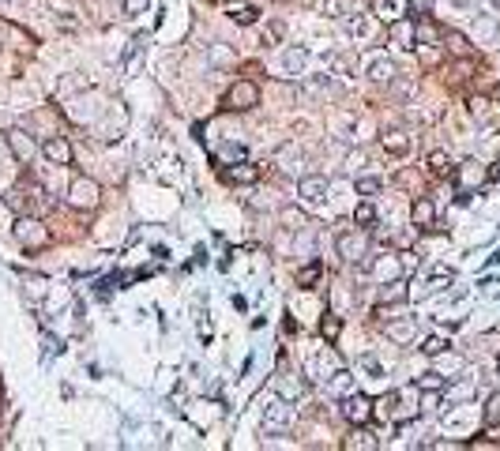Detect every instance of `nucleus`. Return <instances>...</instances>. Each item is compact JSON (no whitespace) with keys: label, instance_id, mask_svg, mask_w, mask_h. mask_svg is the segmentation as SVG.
Segmentation results:
<instances>
[{"label":"nucleus","instance_id":"f257e3e1","mask_svg":"<svg viewBox=\"0 0 500 451\" xmlns=\"http://www.w3.org/2000/svg\"><path fill=\"white\" fill-rule=\"evenodd\" d=\"M4 204L12 207V211H19V215H38V211H45V207H49V204H45V199H42V188L34 185V181H23V185L8 188Z\"/></svg>","mask_w":500,"mask_h":451},{"label":"nucleus","instance_id":"f03ea898","mask_svg":"<svg viewBox=\"0 0 500 451\" xmlns=\"http://www.w3.org/2000/svg\"><path fill=\"white\" fill-rule=\"evenodd\" d=\"M15 241L31 248V252H38V248L49 245V226H42L38 215H19L15 218Z\"/></svg>","mask_w":500,"mask_h":451},{"label":"nucleus","instance_id":"7ed1b4c3","mask_svg":"<svg viewBox=\"0 0 500 451\" xmlns=\"http://www.w3.org/2000/svg\"><path fill=\"white\" fill-rule=\"evenodd\" d=\"M489 181V170H485V162H478V158H467L459 165V173H455V185H459V204H467L470 199V192L481 188Z\"/></svg>","mask_w":500,"mask_h":451},{"label":"nucleus","instance_id":"20e7f679","mask_svg":"<svg viewBox=\"0 0 500 451\" xmlns=\"http://www.w3.org/2000/svg\"><path fill=\"white\" fill-rule=\"evenodd\" d=\"M222 106H226L229 113H248V109L260 106V87H256L252 79H241V83H234V87L226 90V102Z\"/></svg>","mask_w":500,"mask_h":451},{"label":"nucleus","instance_id":"39448f33","mask_svg":"<svg viewBox=\"0 0 500 451\" xmlns=\"http://www.w3.org/2000/svg\"><path fill=\"white\" fill-rule=\"evenodd\" d=\"M98 199H102L98 181H90V177H76V181L68 185V204L76 207V211H95V207H98Z\"/></svg>","mask_w":500,"mask_h":451},{"label":"nucleus","instance_id":"423d86ee","mask_svg":"<svg viewBox=\"0 0 500 451\" xmlns=\"http://www.w3.org/2000/svg\"><path fill=\"white\" fill-rule=\"evenodd\" d=\"M342 418L350 421V425H365L369 418H373V399L361 391H350L342 395Z\"/></svg>","mask_w":500,"mask_h":451},{"label":"nucleus","instance_id":"0eeeda50","mask_svg":"<svg viewBox=\"0 0 500 451\" xmlns=\"http://www.w3.org/2000/svg\"><path fill=\"white\" fill-rule=\"evenodd\" d=\"M365 76L373 79V83H395V60L387 57V53H369L365 57Z\"/></svg>","mask_w":500,"mask_h":451},{"label":"nucleus","instance_id":"6e6552de","mask_svg":"<svg viewBox=\"0 0 500 451\" xmlns=\"http://www.w3.org/2000/svg\"><path fill=\"white\" fill-rule=\"evenodd\" d=\"M222 177H226L229 185H256V181L264 177V165H256V162H234V165H226Z\"/></svg>","mask_w":500,"mask_h":451},{"label":"nucleus","instance_id":"1a4fd4ad","mask_svg":"<svg viewBox=\"0 0 500 451\" xmlns=\"http://www.w3.org/2000/svg\"><path fill=\"white\" fill-rule=\"evenodd\" d=\"M335 248H339L342 260H361L365 248H369V241H365V233H357V229H346V233H339Z\"/></svg>","mask_w":500,"mask_h":451},{"label":"nucleus","instance_id":"9d476101","mask_svg":"<svg viewBox=\"0 0 500 451\" xmlns=\"http://www.w3.org/2000/svg\"><path fill=\"white\" fill-rule=\"evenodd\" d=\"M8 147H12V154L26 165H31V158L38 154V147H34V140L23 132V128H12V132H8Z\"/></svg>","mask_w":500,"mask_h":451},{"label":"nucleus","instance_id":"9b49d317","mask_svg":"<svg viewBox=\"0 0 500 451\" xmlns=\"http://www.w3.org/2000/svg\"><path fill=\"white\" fill-rule=\"evenodd\" d=\"M298 196L305 204H323V199H328V177H301Z\"/></svg>","mask_w":500,"mask_h":451},{"label":"nucleus","instance_id":"f8f14e48","mask_svg":"<svg viewBox=\"0 0 500 451\" xmlns=\"http://www.w3.org/2000/svg\"><path fill=\"white\" fill-rule=\"evenodd\" d=\"M42 154L49 158L53 165H72V143L64 136H53V140L42 143Z\"/></svg>","mask_w":500,"mask_h":451},{"label":"nucleus","instance_id":"ddd939ff","mask_svg":"<svg viewBox=\"0 0 500 451\" xmlns=\"http://www.w3.org/2000/svg\"><path fill=\"white\" fill-rule=\"evenodd\" d=\"M387 38L399 45V49H418V38H414V23H410V19L387 23Z\"/></svg>","mask_w":500,"mask_h":451},{"label":"nucleus","instance_id":"4468645a","mask_svg":"<svg viewBox=\"0 0 500 451\" xmlns=\"http://www.w3.org/2000/svg\"><path fill=\"white\" fill-rule=\"evenodd\" d=\"M361 267H365V271H373V274H376V279H380V282H392V279H399V271H403L395 256H380V260H365Z\"/></svg>","mask_w":500,"mask_h":451},{"label":"nucleus","instance_id":"2eb2a0df","mask_svg":"<svg viewBox=\"0 0 500 451\" xmlns=\"http://www.w3.org/2000/svg\"><path fill=\"white\" fill-rule=\"evenodd\" d=\"M410 222H414V229H433L437 226V207H433V199H414Z\"/></svg>","mask_w":500,"mask_h":451},{"label":"nucleus","instance_id":"dca6fc26","mask_svg":"<svg viewBox=\"0 0 500 451\" xmlns=\"http://www.w3.org/2000/svg\"><path fill=\"white\" fill-rule=\"evenodd\" d=\"M406 4L410 0H369V8H373V15H380L384 23H395L406 15Z\"/></svg>","mask_w":500,"mask_h":451},{"label":"nucleus","instance_id":"f3484780","mask_svg":"<svg viewBox=\"0 0 500 451\" xmlns=\"http://www.w3.org/2000/svg\"><path fill=\"white\" fill-rule=\"evenodd\" d=\"M406 297H410V286H406L403 279L380 282V309H387V305H403Z\"/></svg>","mask_w":500,"mask_h":451},{"label":"nucleus","instance_id":"a211bd4d","mask_svg":"<svg viewBox=\"0 0 500 451\" xmlns=\"http://www.w3.org/2000/svg\"><path fill=\"white\" fill-rule=\"evenodd\" d=\"M275 395L286 402H298L301 395H305V380H298V376H290V372H282L279 380H275Z\"/></svg>","mask_w":500,"mask_h":451},{"label":"nucleus","instance_id":"6ab92c4d","mask_svg":"<svg viewBox=\"0 0 500 451\" xmlns=\"http://www.w3.org/2000/svg\"><path fill=\"white\" fill-rule=\"evenodd\" d=\"M414 38H418V45H437L444 38V31L429 19V15H418V23H414Z\"/></svg>","mask_w":500,"mask_h":451},{"label":"nucleus","instance_id":"aec40b11","mask_svg":"<svg viewBox=\"0 0 500 451\" xmlns=\"http://www.w3.org/2000/svg\"><path fill=\"white\" fill-rule=\"evenodd\" d=\"M286 421H290V407H286V399H279L275 407L264 410V429L275 432V429H286Z\"/></svg>","mask_w":500,"mask_h":451},{"label":"nucleus","instance_id":"412c9836","mask_svg":"<svg viewBox=\"0 0 500 451\" xmlns=\"http://www.w3.org/2000/svg\"><path fill=\"white\" fill-rule=\"evenodd\" d=\"M384 151L392 154V158H403V154H410V136L406 132H384Z\"/></svg>","mask_w":500,"mask_h":451},{"label":"nucleus","instance_id":"4be33fe9","mask_svg":"<svg viewBox=\"0 0 500 451\" xmlns=\"http://www.w3.org/2000/svg\"><path fill=\"white\" fill-rule=\"evenodd\" d=\"M387 331V338H392V343H410L414 335H418V324H414V320H395V324H387L384 327Z\"/></svg>","mask_w":500,"mask_h":451},{"label":"nucleus","instance_id":"5701e85b","mask_svg":"<svg viewBox=\"0 0 500 451\" xmlns=\"http://www.w3.org/2000/svg\"><path fill=\"white\" fill-rule=\"evenodd\" d=\"M143 45H147V34H136V38H132V42H128L124 57H120V68H124V72H128V76H136V60H140Z\"/></svg>","mask_w":500,"mask_h":451},{"label":"nucleus","instance_id":"b1692460","mask_svg":"<svg viewBox=\"0 0 500 451\" xmlns=\"http://www.w3.org/2000/svg\"><path fill=\"white\" fill-rule=\"evenodd\" d=\"M215 162H218V165L245 162V143H218V147H215Z\"/></svg>","mask_w":500,"mask_h":451},{"label":"nucleus","instance_id":"393cba45","mask_svg":"<svg viewBox=\"0 0 500 451\" xmlns=\"http://www.w3.org/2000/svg\"><path fill=\"white\" fill-rule=\"evenodd\" d=\"M425 165H429V173L433 177H451V158H448V151H429V158H425Z\"/></svg>","mask_w":500,"mask_h":451},{"label":"nucleus","instance_id":"a878e982","mask_svg":"<svg viewBox=\"0 0 500 451\" xmlns=\"http://www.w3.org/2000/svg\"><path fill=\"white\" fill-rule=\"evenodd\" d=\"M346 34L354 42H365L369 34H373V23H369L365 15H346Z\"/></svg>","mask_w":500,"mask_h":451},{"label":"nucleus","instance_id":"bb28decb","mask_svg":"<svg viewBox=\"0 0 500 451\" xmlns=\"http://www.w3.org/2000/svg\"><path fill=\"white\" fill-rule=\"evenodd\" d=\"M305 64H309V53H305V49H286V57H282L286 76H301Z\"/></svg>","mask_w":500,"mask_h":451},{"label":"nucleus","instance_id":"cd10ccee","mask_svg":"<svg viewBox=\"0 0 500 451\" xmlns=\"http://www.w3.org/2000/svg\"><path fill=\"white\" fill-rule=\"evenodd\" d=\"M448 380H451V376H444V372H437V369H429V372H421V376H418V391H444V388H448Z\"/></svg>","mask_w":500,"mask_h":451},{"label":"nucleus","instance_id":"c85d7f7f","mask_svg":"<svg viewBox=\"0 0 500 451\" xmlns=\"http://www.w3.org/2000/svg\"><path fill=\"white\" fill-rule=\"evenodd\" d=\"M282 222H286V229H298V233H305L312 222H309V215L305 211H298V207H282Z\"/></svg>","mask_w":500,"mask_h":451},{"label":"nucleus","instance_id":"c756f323","mask_svg":"<svg viewBox=\"0 0 500 451\" xmlns=\"http://www.w3.org/2000/svg\"><path fill=\"white\" fill-rule=\"evenodd\" d=\"M350 391H354V376H350L346 369H339L328 380V395H350Z\"/></svg>","mask_w":500,"mask_h":451},{"label":"nucleus","instance_id":"7c9ffc66","mask_svg":"<svg viewBox=\"0 0 500 451\" xmlns=\"http://www.w3.org/2000/svg\"><path fill=\"white\" fill-rule=\"evenodd\" d=\"M440 42H448V49L455 53V57H470V42H467V34H459V31H444V38Z\"/></svg>","mask_w":500,"mask_h":451},{"label":"nucleus","instance_id":"2f4dec72","mask_svg":"<svg viewBox=\"0 0 500 451\" xmlns=\"http://www.w3.org/2000/svg\"><path fill=\"white\" fill-rule=\"evenodd\" d=\"M256 15H260V12H256L252 4H234V8H229V19H234L237 26H252Z\"/></svg>","mask_w":500,"mask_h":451},{"label":"nucleus","instance_id":"473e14b6","mask_svg":"<svg viewBox=\"0 0 500 451\" xmlns=\"http://www.w3.org/2000/svg\"><path fill=\"white\" fill-rule=\"evenodd\" d=\"M320 274H323L320 260H316V263H309V267H301V271H298V286H301V290H312V286L320 282Z\"/></svg>","mask_w":500,"mask_h":451},{"label":"nucleus","instance_id":"72a5a7b5","mask_svg":"<svg viewBox=\"0 0 500 451\" xmlns=\"http://www.w3.org/2000/svg\"><path fill=\"white\" fill-rule=\"evenodd\" d=\"M395 402H399V391H387L380 402L373 407V418H380V421H387V418H395Z\"/></svg>","mask_w":500,"mask_h":451},{"label":"nucleus","instance_id":"f704fd0d","mask_svg":"<svg viewBox=\"0 0 500 451\" xmlns=\"http://www.w3.org/2000/svg\"><path fill=\"white\" fill-rule=\"evenodd\" d=\"M421 354H425V357H440V354H448V338H444V335H429V338L421 343Z\"/></svg>","mask_w":500,"mask_h":451},{"label":"nucleus","instance_id":"c9c22d12","mask_svg":"<svg viewBox=\"0 0 500 451\" xmlns=\"http://www.w3.org/2000/svg\"><path fill=\"white\" fill-rule=\"evenodd\" d=\"M474 26H478V38H481V42H493L497 34H500L497 19H485V15H474Z\"/></svg>","mask_w":500,"mask_h":451},{"label":"nucleus","instance_id":"e433bc0d","mask_svg":"<svg viewBox=\"0 0 500 451\" xmlns=\"http://www.w3.org/2000/svg\"><path fill=\"white\" fill-rule=\"evenodd\" d=\"M354 222H357V229L376 226V207H373V204H357V211H354Z\"/></svg>","mask_w":500,"mask_h":451},{"label":"nucleus","instance_id":"4c0bfd02","mask_svg":"<svg viewBox=\"0 0 500 451\" xmlns=\"http://www.w3.org/2000/svg\"><path fill=\"white\" fill-rule=\"evenodd\" d=\"M339 331H342V320L335 316V312H328V316H323V324H320V335L328 338V343H335Z\"/></svg>","mask_w":500,"mask_h":451},{"label":"nucleus","instance_id":"58836bf2","mask_svg":"<svg viewBox=\"0 0 500 451\" xmlns=\"http://www.w3.org/2000/svg\"><path fill=\"white\" fill-rule=\"evenodd\" d=\"M346 448L350 451H357V448H376V436L369 429H354V436L346 440Z\"/></svg>","mask_w":500,"mask_h":451},{"label":"nucleus","instance_id":"ea45409f","mask_svg":"<svg viewBox=\"0 0 500 451\" xmlns=\"http://www.w3.org/2000/svg\"><path fill=\"white\" fill-rule=\"evenodd\" d=\"M444 286H451V271H448V267L433 271V274H429V282H425V290H429V293H437V290H444Z\"/></svg>","mask_w":500,"mask_h":451},{"label":"nucleus","instance_id":"a19ab883","mask_svg":"<svg viewBox=\"0 0 500 451\" xmlns=\"http://www.w3.org/2000/svg\"><path fill=\"white\" fill-rule=\"evenodd\" d=\"M485 421L489 425H500V391L489 395V407H485Z\"/></svg>","mask_w":500,"mask_h":451},{"label":"nucleus","instance_id":"79ce46f5","mask_svg":"<svg viewBox=\"0 0 500 451\" xmlns=\"http://www.w3.org/2000/svg\"><path fill=\"white\" fill-rule=\"evenodd\" d=\"M470 117H474V121H485L489 117V98H470Z\"/></svg>","mask_w":500,"mask_h":451},{"label":"nucleus","instance_id":"37998d69","mask_svg":"<svg viewBox=\"0 0 500 451\" xmlns=\"http://www.w3.org/2000/svg\"><path fill=\"white\" fill-rule=\"evenodd\" d=\"M26 290H31L34 301H42L45 297V279H42V274H31V279H26Z\"/></svg>","mask_w":500,"mask_h":451},{"label":"nucleus","instance_id":"c03bdc74","mask_svg":"<svg viewBox=\"0 0 500 451\" xmlns=\"http://www.w3.org/2000/svg\"><path fill=\"white\" fill-rule=\"evenodd\" d=\"M147 8H151V0H124V15H128V19H136V15H143Z\"/></svg>","mask_w":500,"mask_h":451},{"label":"nucleus","instance_id":"a18cd8bd","mask_svg":"<svg viewBox=\"0 0 500 451\" xmlns=\"http://www.w3.org/2000/svg\"><path fill=\"white\" fill-rule=\"evenodd\" d=\"M357 192L361 196H376V192H380V181L376 177H357Z\"/></svg>","mask_w":500,"mask_h":451},{"label":"nucleus","instance_id":"49530a36","mask_svg":"<svg viewBox=\"0 0 500 451\" xmlns=\"http://www.w3.org/2000/svg\"><path fill=\"white\" fill-rule=\"evenodd\" d=\"M305 90H312V95H323V90H331V79H328V76H316V79L305 83Z\"/></svg>","mask_w":500,"mask_h":451},{"label":"nucleus","instance_id":"de8ad7c7","mask_svg":"<svg viewBox=\"0 0 500 451\" xmlns=\"http://www.w3.org/2000/svg\"><path fill=\"white\" fill-rule=\"evenodd\" d=\"M328 15H335V19H346V0H328Z\"/></svg>","mask_w":500,"mask_h":451},{"label":"nucleus","instance_id":"09e8293b","mask_svg":"<svg viewBox=\"0 0 500 451\" xmlns=\"http://www.w3.org/2000/svg\"><path fill=\"white\" fill-rule=\"evenodd\" d=\"M440 357H444V354H440ZM440 369H444V372H459V369H462V357H444Z\"/></svg>","mask_w":500,"mask_h":451},{"label":"nucleus","instance_id":"8fccbe9b","mask_svg":"<svg viewBox=\"0 0 500 451\" xmlns=\"http://www.w3.org/2000/svg\"><path fill=\"white\" fill-rule=\"evenodd\" d=\"M440 407V391H425V399H421V410H437Z\"/></svg>","mask_w":500,"mask_h":451},{"label":"nucleus","instance_id":"3c124183","mask_svg":"<svg viewBox=\"0 0 500 451\" xmlns=\"http://www.w3.org/2000/svg\"><path fill=\"white\" fill-rule=\"evenodd\" d=\"M361 369H369L373 376H380V361H376L373 354H365V357H361Z\"/></svg>","mask_w":500,"mask_h":451},{"label":"nucleus","instance_id":"603ef678","mask_svg":"<svg viewBox=\"0 0 500 451\" xmlns=\"http://www.w3.org/2000/svg\"><path fill=\"white\" fill-rule=\"evenodd\" d=\"M61 338H53V335H45V357H53V354H61Z\"/></svg>","mask_w":500,"mask_h":451},{"label":"nucleus","instance_id":"864d4df0","mask_svg":"<svg viewBox=\"0 0 500 451\" xmlns=\"http://www.w3.org/2000/svg\"><path fill=\"white\" fill-rule=\"evenodd\" d=\"M489 4H493V8H497V12H500V0H489Z\"/></svg>","mask_w":500,"mask_h":451},{"label":"nucleus","instance_id":"5fc2aeb1","mask_svg":"<svg viewBox=\"0 0 500 451\" xmlns=\"http://www.w3.org/2000/svg\"><path fill=\"white\" fill-rule=\"evenodd\" d=\"M497 372H500V354H497Z\"/></svg>","mask_w":500,"mask_h":451}]
</instances>
